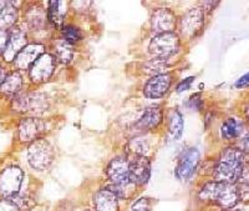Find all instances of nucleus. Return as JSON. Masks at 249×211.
I'll use <instances>...</instances> for the list:
<instances>
[{"label":"nucleus","mask_w":249,"mask_h":211,"mask_svg":"<svg viewBox=\"0 0 249 211\" xmlns=\"http://www.w3.org/2000/svg\"><path fill=\"white\" fill-rule=\"evenodd\" d=\"M244 155L241 149L228 148L215 164L213 176L218 183L234 184L243 176Z\"/></svg>","instance_id":"nucleus-1"},{"label":"nucleus","mask_w":249,"mask_h":211,"mask_svg":"<svg viewBox=\"0 0 249 211\" xmlns=\"http://www.w3.org/2000/svg\"><path fill=\"white\" fill-rule=\"evenodd\" d=\"M107 176L111 181V192L119 199H130L136 185L130 179V161L124 157H115L107 166Z\"/></svg>","instance_id":"nucleus-2"},{"label":"nucleus","mask_w":249,"mask_h":211,"mask_svg":"<svg viewBox=\"0 0 249 211\" xmlns=\"http://www.w3.org/2000/svg\"><path fill=\"white\" fill-rule=\"evenodd\" d=\"M199 197L204 201H212L223 209H232L239 200V192L234 184L208 183L199 192Z\"/></svg>","instance_id":"nucleus-3"},{"label":"nucleus","mask_w":249,"mask_h":211,"mask_svg":"<svg viewBox=\"0 0 249 211\" xmlns=\"http://www.w3.org/2000/svg\"><path fill=\"white\" fill-rule=\"evenodd\" d=\"M179 49V38L175 33L156 35L150 43V53L157 59H168Z\"/></svg>","instance_id":"nucleus-4"},{"label":"nucleus","mask_w":249,"mask_h":211,"mask_svg":"<svg viewBox=\"0 0 249 211\" xmlns=\"http://www.w3.org/2000/svg\"><path fill=\"white\" fill-rule=\"evenodd\" d=\"M28 160L31 168L45 170L54 160V150L46 140H36L29 146Z\"/></svg>","instance_id":"nucleus-5"},{"label":"nucleus","mask_w":249,"mask_h":211,"mask_svg":"<svg viewBox=\"0 0 249 211\" xmlns=\"http://www.w3.org/2000/svg\"><path fill=\"white\" fill-rule=\"evenodd\" d=\"M23 170L18 166L5 169L0 175V192L5 199L12 200L20 192L23 183Z\"/></svg>","instance_id":"nucleus-6"},{"label":"nucleus","mask_w":249,"mask_h":211,"mask_svg":"<svg viewBox=\"0 0 249 211\" xmlns=\"http://www.w3.org/2000/svg\"><path fill=\"white\" fill-rule=\"evenodd\" d=\"M199 163V152L196 148L186 149L179 155L178 164L176 169V175L181 180H190L195 174Z\"/></svg>","instance_id":"nucleus-7"},{"label":"nucleus","mask_w":249,"mask_h":211,"mask_svg":"<svg viewBox=\"0 0 249 211\" xmlns=\"http://www.w3.org/2000/svg\"><path fill=\"white\" fill-rule=\"evenodd\" d=\"M204 23V13L201 8H192L181 20V34L186 39H192L201 32Z\"/></svg>","instance_id":"nucleus-8"},{"label":"nucleus","mask_w":249,"mask_h":211,"mask_svg":"<svg viewBox=\"0 0 249 211\" xmlns=\"http://www.w3.org/2000/svg\"><path fill=\"white\" fill-rule=\"evenodd\" d=\"M151 163L147 156L136 155L130 161V179L136 186L144 185L150 179Z\"/></svg>","instance_id":"nucleus-9"},{"label":"nucleus","mask_w":249,"mask_h":211,"mask_svg":"<svg viewBox=\"0 0 249 211\" xmlns=\"http://www.w3.org/2000/svg\"><path fill=\"white\" fill-rule=\"evenodd\" d=\"M171 83H172L171 74L164 73V74L155 75L144 85V96H147L148 99H160V97L164 96L170 89Z\"/></svg>","instance_id":"nucleus-10"},{"label":"nucleus","mask_w":249,"mask_h":211,"mask_svg":"<svg viewBox=\"0 0 249 211\" xmlns=\"http://www.w3.org/2000/svg\"><path fill=\"white\" fill-rule=\"evenodd\" d=\"M151 26L156 34H164L172 33L176 26V17L170 9L161 8L157 9L151 19Z\"/></svg>","instance_id":"nucleus-11"},{"label":"nucleus","mask_w":249,"mask_h":211,"mask_svg":"<svg viewBox=\"0 0 249 211\" xmlns=\"http://www.w3.org/2000/svg\"><path fill=\"white\" fill-rule=\"evenodd\" d=\"M46 125L37 117H26L19 125V136L23 141H36L45 133Z\"/></svg>","instance_id":"nucleus-12"},{"label":"nucleus","mask_w":249,"mask_h":211,"mask_svg":"<svg viewBox=\"0 0 249 211\" xmlns=\"http://www.w3.org/2000/svg\"><path fill=\"white\" fill-rule=\"evenodd\" d=\"M48 106L46 96L43 94H25L23 96H18L14 103V108L19 112H33L41 113Z\"/></svg>","instance_id":"nucleus-13"},{"label":"nucleus","mask_w":249,"mask_h":211,"mask_svg":"<svg viewBox=\"0 0 249 211\" xmlns=\"http://www.w3.org/2000/svg\"><path fill=\"white\" fill-rule=\"evenodd\" d=\"M54 58L49 54H43L31 65V80L35 83H43L48 80L54 72Z\"/></svg>","instance_id":"nucleus-14"},{"label":"nucleus","mask_w":249,"mask_h":211,"mask_svg":"<svg viewBox=\"0 0 249 211\" xmlns=\"http://www.w3.org/2000/svg\"><path fill=\"white\" fill-rule=\"evenodd\" d=\"M44 53V46L40 44L26 45L25 48L17 55L14 64L18 69H28L39 59Z\"/></svg>","instance_id":"nucleus-15"},{"label":"nucleus","mask_w":249,"mask_h":211,"mask_svg":"<svg viewBox=\"0 0 249 211\" xmlns=\"http://www.w3.org/2000/svg\"><path fill=\"white\" fill-rule=\"evenodd\" d=\"M93 205L96 211H120L119 197L108 188L102 189L95 194Z\"/></svg>","instance_id":"nucleus-16"},{"label":"nucleus","mask_w":249,"mask_h":211,"mask_svg":"<svg viewBox=\"0 0 249 211\" xmlns=\"http://www.w3.org/2000/svg\"><path fill=\"white\" fill-rule=\"evenodd\" d=\"M26 46V35L23 30H15L12 34L9 35L8 44L4 50V58L6 61H12L15 60L17 55Z\"/></svg>","instance_id":"nucleus-17"},{"label":"nucleus","mask_w":249,"mask_h":211,"mask_svg":"<svg viewBox=\"0 0 249 211\" xmlns=\"http://www.w3.org/2000/svg\"><path fill=\"white\" fill-rule=\"evenodd\" d=\"M162 110L160 106H150L143 112L139 121L136 123V128L142 132L153 130L161 124Z\"/></svg>","instance_id":"nucleus-18"},{"label":"nucleus","mask_w":249,"mask_h":211,"mask_svg":"<svg viewBox=\"0 0 249 211\" xmlns=\"http://www.w3.org/2000/svg\"><path fill=\"white\" fill-rule=\"evenodd\" d=\"M18 19V12L12 3L0 1V29L5 30L15 24Z\"/></svg>","instance_id":"nucleus-19"},{"label":"nucleus","mask_w":249,"mask_h":211,"mask_svg":"<svg viewBox=\"0 0 249 211\" xmlns=\"http://www.w3.org/2000/svg\"><path fill=\"white\" fill-rule=\"evenodd\" d=\"M66 15V3L64 1H51L49 6V20L56 26H61Z\"/></svg>","instance_id":"nucleus-20"},{"label":"nucleus","mask_w":249,"mask_h":211,"mask_svg":"<svg viewBox=\"0 0 249 211\" xmlns=\"http://www.w3.org/2000/svg\"><path fill=\"white\" fill-rule=\"evenodd\" d=\"M168 130H170V135L173 140L181 139L182 134H183V119L178 110H173L171 113Z\"/></svg>","instance_id":"nucleus-21"},{"label":"nucleus","mask_w":249,"mask_h":211,"mask_svg":"<svg viewBox=\"0 0 249 211\" xmlns=\"http://www.w3.org/2000/svg\"><path fill=\"white\" fill-rule=\"evenodd\" d=\"M21 84H23V79H21L19 73H13L4 79L3 84L0 85V90L4 94H15L20 90Z\"/></svg>","instance_id":"nucleus-22"},{"label":"nucleus","mask_w":249,"mask_h":211,"mask_svg":"<svg viewBox=\"0 0 249 211\" xmlns=\"http://www.w3.org/2000/svg\"><path fill=\"white\" fill-rule=\"evenodd\" d=\"M55 55H56L57 59L61 61V63H70L72 58H74V49L71 46V44H69L65 40H60L55 43Z\"/></svg>","instance_id":"nucleus-23"},{"label":"nucleus","mask_w":249,"mask_h":211,"mask_svg":"<svg viewBox=\"0 0 249 211\" xmlns=\"http://www.w3.org/2000/svg\"><path fill=\"white\" fill-rule=\"evenodd\" d=\"M241 129H242L241 123H239L237 119H234V117H230V119H227L226 121L222 124V128H221L222 136L227 140L234 139V137H237L238 135H239Z\"/></svg>","instance_id":"nucleus-24"},{"label":"nucleus","mask_w":249,"mask_h":211,"mask_svg":"<svg viewBox=\"0 0 249 211\" xmlns=\"http://www.w3.org/2000/svg\"><path fill=\"white\" fill-rule=\"evenodd\" d=\"M168 66V59H157V58H153L152 60L147 61V63L143 65V70L147 74L151 75H160L164 74V70L167 69Z\"/></svg>","instance_id":"nucleus-25"},{"label":"nucleus","mask_w":249,"mask_h":211,"mask_svg":"<svg viewBox=\"0 0 249 211\" xmlns=\"http://www.w3.org/2000/svg\"><path fill=\"white\" fill-rule=\"evenodd\" d=\"M81 32H80V29L76 28V26L69 25L62 29V39L68 41L69 44L76 43V41H79L81 39Z\"/></svg>","instance_id":"nucleus-26"},{"label":"nucleus","mask_w":249,"mask_h":211,"mask_svg":"<svg viewBox=\"0 0 249 211\" xmlns=\"http://www.w3.org/2000/svg\"><path fill=\"white\" fill-rule=\"evenodd\" d=\"M130 148L133 153H136V155H141V156H146L147 152L150 150V145L143 137L133 139L130 144Z\"/></svg>","instance_id":"nucleus-27"},{"label":"nucleus","mask_w":249,"mask_h":211,"mask_svg":"<svg viewBox=\"0 0 249 211\" xmlns=\"http://www.w3.org/2000/svg\"><path fill=\"white\" fill-rule=\"evenodd\" d=\"M29 18V24H30L33 28H39V26H43L45 24V14H44L41 10L39 9H33L30 13L28 14Z\"/></svg>","instance_id":"nucleus-28"},{"label":"nucleus","mask_w":249,"mask_h":211,"mask_svg":"<svg viewBox=\"0 0 249 211\" xmlns=\"http://www.w3.org/2000/svg\"><path fill=\"white\" fill-rule=\"evenodd\" d=\"M131 211H151V201L147 197H142L133 204Z\"/></svg>","instance_id":"nucleus-29"},{"label":"nucleus","mask_w":249,"mask_h":211,"mask_svg":"<svg viewBox=\"0 0 249 211\" xmlns=\"http://www.w3.org/2000/svg\"><path fill=\"white\" fill-rule=\"evenodd\" d=\"M0 211H20L14 200H0Z\"/></svg>","instance_id":"nucleus-30"},{"label":"nucleus","mask_w":249,"mask_h":211,"mask_svg":"<svg viewBox=\"0 0 249 211\" xmlns=\"http://www.w3.org/2000/svg\"><path fill=\"white\" fill-rule=\"evenodd\" d=\"M9 35L6 34L5 30H1L0 29V53H4L6 48V44H8Z\"/></svg>","instance_id":"nucleus-31"},{"label":"nucleus","mask_w":249,"mask_h":211,"mask_svg":"<svg viewBox=\"0 0 249 211\" xmlns=\"http://www.w3.org/2000/svg\"><path fill=\"white\" fill-rule=\"evenodd\" d=\"M193 80H195V77H190L188 79L183 80V81H182V83L177 86V92L181 93V92H183V90H187V89L191 86V84L193 83Z\"/></svg>","instance_id":"nucleus-32"},{"label":"nucleus","mask_w":249,"mask_h":211,"mask_svg":"<svg viewBox=\"0 0 249 211\" xmlns=\"http://www.w3.org/2000/svg\"><path fill=\"white\" fill-rule=\"evenodd\" d=\"M241 150H242V152L249 153V132H247L246 134L243 135V137H242Z\"/></svg>","instance_id":"nucleus-33"},{"label":"nucleus","mask_w":249,"mask_h":211,"mask_svg":"<svg viewBox=\"0 0 249 211\" xmlns=\"http://www.w3.org/2000/svg\"><path fill=\"white\" fill-rule=\"evenodd\" d=\"M235 85H237L238 88H243V86H248L249 85V74H247V75H244V77H242L241 79L238 80Z\"/></svg>","instance_id":"nucleus-34"}]
</instances>
